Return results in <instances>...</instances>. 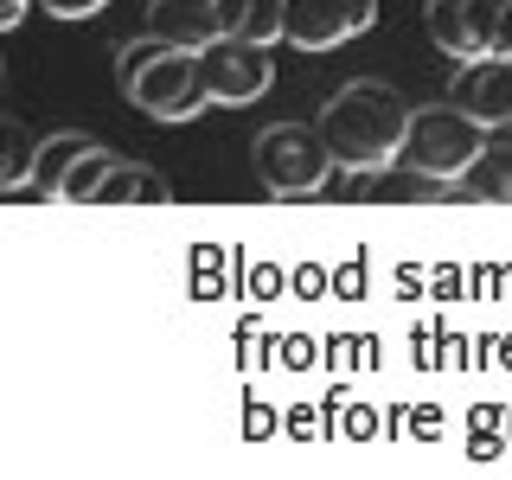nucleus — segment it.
Segmentation results:
<instances>
[{"mask_svg": "<svg viewBox=\"0 0 512 480\" xmlns=\"http://www.w3.org/2000/svg\"><path fill=\"white\" fill-rule=\"evenodd\" d=\"M487 58H512V0L500 7V32H493V52Z\"/></svg>", "mask_w": 512, "mask_h": 480, "instance_id": "17", "label": "nucleus"}, {"mask_svg": "<svg viewBox=\"0 0 512 480\" xmlns=\"http://www.w3.org/2000/svg\"><path fill=\"white\" fill-rule=\"evenodd\" d=\"M378 0H282V39L295 52H333V45L372 32Z\"/></svg>", "mask_w": 512, "mask_h": 480, "instance_id": "6", "label": "nucleus"}, {"mask_svg": "<svg viewBox=\"0 0 512 480\" xmlns=\"http://www.w3.org/2000/svg\"><path fill=\"white\" fill-rule=\"evenodd\" d=\"M45 13H52V20H90V13H103L109 0H39Z\"/></svg>", "mask_w": 512, "mask_h": 480, "instance_id": "16", "label": "nucleus"}, {"mask_svg": "<svg viewBox=\"0 0 512 480\" xmlns=\"http://www.w3.org/2000/svg\"><path fill=\"white\" fill-rule=\"evenodd\" d=\"M493 128H480L461 103H429L410 116V135H404V154H397V167H410L416 180L429 186H461L468 180V167L480 160Z\"/></svg>", "mask_w": 512, "mask_h": 480, "instance_id": "3", "label": "nucleus"}, {"mask_svg": "<svg viewBox=\"0 0 512 480\" xmlns=\"http://www.w3.org/2000/svg\"><path fill=\"white\" fill-rule=\"evenodd\" d=\"M7 160H0V192H32V167H39V141L20 122H7Z\"/></svg>", "mask_w": 512, "mask_h": 480, "instance_id": "15", "label": "nucleus"}, {"mask_svg": "<svg viewBox=\"0 0 512 480\" xmlns=\"http://www.w3.org/2000/svg\"><path fill=\"white\" fill-rule=\"evenodd\" d=\"M448 103H461L480 128H512V58H468Z\"/></svg>", "mask_w": 512, "mask_h": 480, "instance_id": "8", "label": "nucleus"}, {"mask_svg": "<svg viewBox=\"0 0 512 480\" xmlns=\"http://www.w3.org/2000/svg\"><path fill=\"white\" fill-rule=\"evenodd\" d=\"M410 116L416 109L397 96L391 84H378V77H359V84H340L320 103V135H327L333 148V167L352 173V180H372V173L397 167V154H404V135H410Z\"/></svg>", "mask_w": 512, "mask_h": 480, "instance_id": "1", "label": "nucleus"}, {"mask_svg": "<svg viewBox=\"0 0 512 480\" xmlns=\"http://www.w3.org/2000/svg\"><path fill=\"white\" fill-rule=\"evenodd\" d=\"M250 160H256V180L276 192V199H314V192L340 173L320 122H269L263 135H256Z\"/></svg>", "mask_w": 512, "mask_h": 480, "instance_id": "4", "label": "nucleus"}, {"mask_svg": "<svg viewBox=\"0 0 512 480\" xmlns=\"http://www.w3.org/2000/svg\"><path fill=\"white\" fill-rule=\"evenodd\" d=\"M167 199H173V186L160 180L154 167H135V160H116V173L96 186V205H103V212H116V205H167Z\"/></svg>", "mask_w": 512, "mask_h": 480, "instance_id": "11", "label": "nucleus"}, {"mask_svg": "<svg viewBox=\"0 0 512 480\" xmlns=\"http://www.w3.org/2000/svg\"><path fill=\"white\" fill-rule=\"evenodd\" d=\"M218 20H224V32H237V39L276 45L282 39V0H218Z\"/></svg>", "mask_w": 512, "mask_h": 480, "instance_id": "12", "label": "nucleus"}, {"mask_svg": "<svg viewBox=\"0 0 512 480\" xmlns=\"http://www.w3.org/2000/svg\"><path fill=\"white\" fill-rule=\"evenodd\" d=\"M148 32H160V39L180 45V52H205L212 39H224L218 0H154V7H148Z\"/></svg>", "mask_w": 512, "mask_h": 480, "instance_id": "9", "label": "nucleus"}, {"mask_svg": "<svg viewBox=\"0 0 512 480\" xmlns=\"http://www.w3.org/2000/svg\"><path fill=\"white\" fill-rule=\"evenodd\" d=\"M26 7H32V0H0V26H20Z\"/></svg>", "mask_w": 512, "mask_h": 480, "instance_id": "18", "label": "nucleus"}, {"mask_svg": "<svg viewBox=\"0 0 512 480\" xmlns=\"http://www.w3.org/2000/svg\"><path fill=\"white\" fill-rule=\"evenodd\" d=\"M199 84L212 103H256L269 84H276V64H269V45L256 39H237V32H224V39H212L199 52Z\"/></svg>", "mask_w": 512, "mask_h": 480, "instance_id": "5", "label": "nucleus"}, {"mask_svg": "<svg viewBox=\"0 0 512 480\" xmlns=\"http://www.w3.org/2000/svg\"><path fill=\"white\" fill-rule=\"evenodd\" d=\"M116 148H103V141H96V148H84L71 160V173H64V186H58V199L64 205H96V186L109 180V173H116Z\"/></svg>", "mask_w": 512, "mask_h": 480, "instance_id": "14", "label": "nucleus"}, {"mask_svg": "<svg viewBox=\"0 0 512 480\" xmlns=\"http://www.w3.org/2000/svg\"><path fill=\"white\" fill-rule=\"evenodd\" d=\"M461 192L480 199V205H512V128H493L487 135V148H480V160L468 167Z\"/></svg>", "mask_w": 512, "mask_h": 480, "instance_id": "10", "label": "nucleus"}, {"mask_svg": "<svg viewBox=\"0 0 512 480\" xmlns=\"http://www.w3.org/2000/svg\"><path fill=\"white\" fill-rule=\"evenodd\" d=\"M500 7L506 0H429L423 7V32L436 39L442 58L468 64L493 52V32H500Z\"/></svg>", "mask_w": 512, "mask_h": 480, "instance_id": "7", "label": "nucleus"}, {"mask_svg": "<svg viewBox=\"0 0 512 480\" xmlns=\"http://www.w3.org/2000/svg\"><path fill=\"white\" fill-rule=\"evenodd\" d=\"M96 148L90 135H77V128H64V135H45L39 141V167H32V192H45V199H58V186H64V173H71V160Z\"/></svg>", "mask_w": 512, "mask_h": 480, "instance_id": "13", "label": "nucleus"}, {"mask_svg": "<svg viewBox=\"0 0 512 480\" xmlns=\"http://www.w3.org/2000/svg\"><path fill=\"white\" fill-rule=\"evenodd\" d=\"M116 77H122V96L154 122H192L212 96L199 84V52H180L167 45L160 32H141L116 52Z\"/></svg>", "mask_w": 512, "mask_h": 480, "instance_id": "2", "label": "nucleus"}]
</instances>
